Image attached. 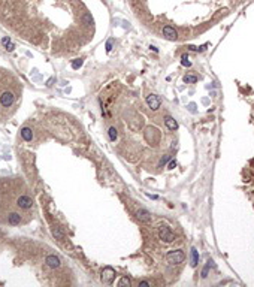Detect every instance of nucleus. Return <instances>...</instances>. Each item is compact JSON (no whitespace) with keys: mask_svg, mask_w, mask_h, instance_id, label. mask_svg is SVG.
I'll use <instances>...</instances> for the list:
<instances>
[{"mask_svg":"<svg viewBox=\"0 0 254 287\" xmlns=\"http://www.w3.org/2000/svg\"><path fill=\"white\" fill-rule=\"evenodd\" d=\"M159 238H160L164 244H171V242L175 241V233L171 230L169 226L160 224V226H159Z\"/></svg>","mask_w":254,"mask_h":287,"instance_id":"obj_1","label":"nucleus"},{"mask_svg":"<svg viewBox=\"0 0 254 287\" xmlns=\"http://www.w3.org/2000/svg\"><path fill=\"white\" fill-rule=\"evenodd\" d=\"M166 260L171 265H179L185 260V254L183 250H171L166 254Z\"/></svg>","mask_w":254,"mask_h":287,"instance_id":"obj_2","label":"nucleus"},{"mask_svg":"<svg viewBox=\"0 0 254 287\" xmlns=\"http://www.w3.org/2000/svg\"><path fill=\"white\" fill-rule=\"evenodd\" d=\"M13 102H15V96H13L12 91L6 90V91H3L0 94V105L3 108H11L12 105H13Z\"/></svg>","mask_w":254,"mask_h":287,"instance_id":"obj_3","label":"nucleus"},{"mask_svg":"<svg viewBox=\"0 0 254 287\" xmlns=\"http://www.w3.org/2000/svg\"><path fill=\"white\" fill-rule=\"evenodd\" d=\"M147 105H148V108H150L151 111H157L160 108L162 102H160V99H159L157 94H148L147 96Z\"/></svg>","mask_w":254,"mask_h":287,"instance_id":"obj_4","label":"nucleus"},{"mask_svg":"<svg viewBox=\"0 0 254 287\" xmlns=\"http://www.w3.org/2000/svg\"><path fill=\"white\" fill-rule=\"evenodd\" d=\"M17 205L21 208V209H30L32 205H33V200H32L30 196L23 195V196H20V197L17 199Z\"/></svg>","mask_w":254,"mask_h":287,"instance_id":"obj_5","label":"nucleus"},{"mask_svg":"<svg viewBox=\"0 0 254 287\" xmlns=\"http://www.w3.org/2000/svg\"><path fill=\"white\" fill-rule=\"evenodd\" d=\"M114 277H115V271H114L111 266H106L103 269V272H102V281L106 283V284H111Z\"/></svg>","mask_w":254,"mask_h":287,"instance_id":"obj_6","label":"nucleus"},{"mask_svg":"<svg viewBox=\"0 0 254 287\" xmlns=\"http://www.w3.org/2000/svg\"><path fill=\"white\" fill-rule=\"evenodd\" d=\"M163 35L166 36L169 41H176V39H178L176 30H175L173 27H171V25H164V27H163Z\"/></svg>","mask_w":254,"mask_h":287,"instance_id":"obj_7","label":"nucleus"},{"mask_svg":"<svg viewBox=\"0 0 254 287\" xmlns=\"http://www.w3.org/2000/svg\"><path fill=\"white\" fill-rule=\"evenodd\" d=\"M136 217H138L140 221H144V223H150L151 221V214L147 209H138V211H136Z\"/></svg>","mask_w":254,"mask_h":287,"instance_id":"obj_8","label":"nucleus"},{"mask_svg":"<svg viewBox=\"0 0 254 287\" xmlns=\"http://www.w3.org/2000/svg\"><path fill=\"white\" fill-rule=\"evenodd\" d=\"M60 259H58L57 256H54V254H49L48 257H46V265L49 266V268H52V269H56V268H58L60 266Z\"/></svg>","mask_w":254,"mask_h":287,"instance_id":"obj_9","label":"nucleus"},{"mask_svg":"<svg viewBox=\"0 0 254 287\" xmlns=\"http://www.w3.org/2000/svg\"><path fill=\"white\" fill-rule=\"evenodd\" d=\"M21 215L18 214V212H11L9 215H8V223L9 224H12V226H18L20 223H21Z\"/></svg>","mask_w":254,"mask_h":287,"instance_id":"obj_10","label":"nucleus"},{"mask_svg":"<svg viewBox=\"0 0 254 287\" xmlns=\"http://www.w3.org/2000/svg\"><path fill=\"white\" fill-rule=\"evenodd\" d=\"M164 126L167 127L169 130H176L178 129V123H176V120L175 118H172V117H164Z\"/></svg>","mask_w":254,"mask_h":287,"instance_id":"obj_11","label":"nucleus"},{"mask_svg":"<svg viewBox=\"0 0 254 287\" xmlns=\"http://www.w3.org/2000/svg\"><path fill=\"white\" fill-rule=\"evenodd\" d=\"M21 138H23L24 141H27V142H30V141L33 139V132H32L30 127H23V129H21Z\"/></svg>","mask_w":254,"mask_h":287,"instance_id":"obj_12","label":"nucleus"},{"mask_svg":"<svg viewBox=\"0 0 254 287\" xmlns=\"http://www.w3.org/2000/svg\"><path fill=\"white\" fill-rule=\"evenodd\" d=\"M108 135H109V139H111L112 142H114V141H117V138H118V132H117L115 127H109Z\"/></svg>","mask_w":254,"mask_h":287,"instance_id":"obj_13","label":"nucleus"},{"mask_svg":"<svg viewBox=\"0 0 254 287\" xmlns=\"http://www.w3.org/2000/svg\"><path fill=\"white\" fill-rule=\"evenodd\" d=\"M2 44L5 45V48H6L8 51H12V49H13V44H11V39H9V37H3V39H2Z\"/></svg>","mask_w":254,"mask_h":287,"instance_id":"obj_14","label":"nucleus"},{"mask_svg":"<svg viewBox=\"0 0 254 287\" xmlns=\"http://www.w3.org/2000/svg\"><path fill=\"white\" fill-rule=\"evenodd\" d=\"M82 21H84V24H87V25H93V17L90 15V14H84V17H82Z\"/></svg>","mask_w":254,"mask_h":287,"instance_id":"obj_15","label":"nucleus"},{"mask_svg":"<svg viewBox=\"0 0 254 287\" xmlns=\"http://www.w3.org/2000/svg\"><path fill=\"white\" fill-rule=\"evenodd\" d=\"M181 64H183V66H187V68L191 66V61H190V58H188L187 54H183V56H181Z\"/></svg>","mask_w":254,"mask_h":287,"instance_id":"obj_16","label":"nucleus"},{"mask_svg":"<svg viewBox=\"0 0 254 287\" xmlns=\"http://www.w3.org/2000/svg\"><path fill=\"white\" fill-rule=\"evenodd\" d=\"M82 63H84L82 58H75V60L72 61V68H73V69H79L82 66Z\"/></svg>","mask_w":254,"mask_h":287,"instance_id":"obj_17","label":"nucleus"},{"mask_svg":"<svg viewBox=\"0 0 254 287\" xmlns=\"http://www.w3.org/2000/svg\"><path fill=\"white\" fill-rule=\"evenodd\" d=\"M184 81L187 84H194V82H197V76H194V75H187L184 78Z\"/></svg>","mask_w":254,"mask_h":287,"instance_id":"obj_18","label":"nucleus"},{"mask_svg":"<svg viewBox=\"0 0 254 287\" xmlns=\"http://www.w3.org/2000/svg\"><path fill=\"white\" fill-rule=\"evenodd\" d=\"M130 284H132V281H130L127 277H123V278L118 281V286H127V287H129Z\"/></svg>","mask_w":254,"mask_h":287,"instance_id":"obj_19","label":"nucleus"},{"mask_svg":"<svg viewBox=\"0 0 254 287\" xmlns=\"http://www.w3.org/2000/svg\"><path fill=\"white\" fill-rule=\"evenodd\" d=\"M52 235L57 238V239H63V233L60 232V229H57V227H54L52 229Z\"/></svg>","mask_w":254,"mask_h":287,"instance_id":"obj_20","label":"nucleus"},{"mask_svg":"<svg viewBox=\"0 0 254 287\" xmlns=\"http://www.w3.org/2000/svg\"><path fill=\"white\" fill-rule=\"evenodd\" d=\"M112 46H114V39H109L106 42V52H111L112 51Z\"/></svg>","mask_w":254,"mask_h":287,"instance_id":"obj_21","label":"nucleus"},{"mask_svg":"<svg viewBox=\"0 0 254 287\" xmlns=\"http://www.w3.org/2000/svg\"><path fill=\"white\" fill-rule=\"evenodd\" d=\"M191 256H193V263H191V265H193V266H196V265H197V251L194 250V248L191 250Z\"/></svg>","mask_w":254,"mask_h":287,"instance_id":"obj_22","label":"nucleus"},{"mask_svg":"<svg viewBox=\"0 0 254 287\" xmlns=\"http://www.w3.org/2000/svg\"><path fill=\"white\" fill-rule=\"evenodd\" d=\"M169 159H171V156H163L162 159H160V161H159V165H160V166H163V165H166V163L169 161Z\"/></svg>","mask_w":254,"mask_h":287,"instance_id":"obj_23","label":"nucleus"},{"mask_svg":"<svg viewBox=\"0 0 254 287\" xmlns=\"http://www.w3.org/2000/svg\"><path fill=\"white\" fill-rule=\"evenodd\" d=\"M188 48H190L191 51H203V49H205V45H203V46H199V48H197V46H188Z\"/></svg>","mask_w":254,"mask_h":287,"instance_id":"obj_24","label":"nucleus"},{"mask_svg":"<svg viewBox=\"0 0 254 287\" xmlns=\"http://www.w3.org/2000/svg\"><path fill=\"white\" fill-rule=\"evenodd\" d=\"M139 286H151L150 281H139Z\"/></svg>","mask_w":254,"mask_h":287,"instance_id":"obj_25","label":"nucleus"},{"mask_svg":"<svg viewBox=\"0 0 254 287\" xmlns=\"http://www.w3.org/2000/svg\"><path fill=\"white\" fill-rule=\"evenodd\" d=\"M173 168H176V161L172 160L171 163H169V169H173Z\"/></svg>","mask_w":254,"mask_h":287,"instance_id":"obj_26","label":"nucleus"}]
</instances>
